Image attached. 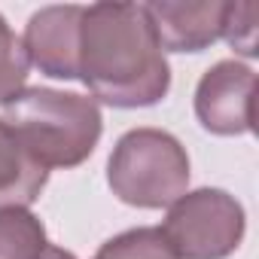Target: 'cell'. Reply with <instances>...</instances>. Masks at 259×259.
<instances>
[{
    "instance_id": "1",
    "label": "cell",
    "mask_w": 259,
    "mask_h": 259,
    "mask_svg": "<svg viewBox=\"0 0 259 259\" xmlns=\"http://www.w3.org/2000/svg\"><path fill=\"white\" fill-rule=\"evenodd\" d=\"M76 79L119 110L153 107L168 95L171 67L141 4L82 7Z\"/></svg>"
},
{
    "instance_id": "2",
    "label": "cell",
    "mask_w": 259,
    "mask_h": 259,
    "mask_svg": "<svg viewBox=\"0 0 259 259\" xmlns=\"http://www.w3.org/2000/svg\"><path fill=\"white\" fill-rule=\"evenodd\" d=\"M4 122L46 171L82 165L104 132V116L92 95L49 85H25L4 104Z\"/></svg>"
},
{
    "instance_id": "3",
    "label": "cell",
    "mask_w": 259,
    "mask_h": 259,
    "mask_svg": "<svg viewBox=\"0 0 259 259\" xmlns=\"http://www.w3.org/2000/svg\"><path fill=\"white\" fill-rule=\"evenodd\" d=\"M107 183L122 204L159 210L189 192V153L162 128L125 132L107 162Z\"/></svg>"
},
{
    "instance_id": "4",
    "label": "cell",
    "mask_w": 259,
    "mask_h": 259,
    "mask_svg": "<svg viewBox=\"0 0 259 259\" xmlns=\"http://www.w3.org/2000/svg\"><path fill=\"white\" fill-rule=\"evenodd\" d=\"M159 229L177 259H229L244 241L247 217L235 195L201 186L168 204Z\"/></svg>"
},
{
    "instance_id": "5",
    "label": "cell",
    "mask_w": 259,
    "mask_h": 259,
    "mask_svg": "<svg viewBox=\"0 0 259 259\" xmlns=\"http://www.w3.org/2000/svg\"><path fill=\"white\" fill-rule=\"evenodd\" d=\"M253 101H256V73L253 67L235 58L207 67L195 85V116L204 132L220 138L253 132L256 122Z\"/></svg>"
},
{
    "instance_id": "6",
    "label": "cell",
    "mask_w": 259,
    "mask_h": 259,
    "mask_svg": "<svg viewBox=\"0 0 259 259\" xmlns=\"http://www.w3.org/2000/svg\"><path fill=\"white\" fill-rule=\"evenodd\" d=\"M141 7L162 52H204L223 40L226 0H153Z\"/></svg>"
},
{
    "instance_id": "7",
    "label": "cell",
    "mask_w": 259,
    "mask_h": 259,
    "mask_svg": "<svg viewBox=\"0 0 259 259\" xmlns=\"http://www.w3.org/2000/svg\"><path fill=\"white\" fill-rule=\"evenodd\" d=\"M79 16L82 7H43L25 25V55L40 73L52 79H76V49H79Z\"/></svg>"
},
{
    "instance_id": "8",
    "label": "cell",
    "mask_w": 259,
    "mask_h": 259,
    "mask_svg": "<svg viewBox=\"0 0 259 259\" xmlns=\"http://www.w3.org/2000/svg\"><path fill=\"white\" fill-rule=\"evenodd\" d=\"M49 183V171L25 150L19 135L0 119V207H31Z\"/></svg>"
},
{
    "instance_id": "9",
    "label": "cell",
    "mask_w": 259,
    "mask_h": 259,
    "mask_svg": "<svg viewBox=\"0 0 259 259\" xmlns=\"http://www.w3.org/2000/svg\"><path fill=\"white\" fill-rule=\"evenodd\" d=\"M49 247L46 226L28 207H0V259H40Z\"/></svg>"
},
{
    "instance_id": "10",
    "label": "cell",
    "mask_w": 259,
    "mask_h": 259,
    "mask_svg": "<svg viewBox=\"0 0 259 259\" xmlns=\"http://www.w3.org/2000/svg\"><path fill=\"white\" fill-rule=\"evenodd\" d=\"M95 259H177L168 238L156 226H138L122 235H113L101 244Z\"/></svg>"
},
{
    "instance_id": "11",
    "label": "cell",
    "mask_w": 259,
    "mask_h": 259,
    "mask_svg": "<svg viewBox=\"0 0 259 259\" xmlns=\"http://www.w3.org/2000/svg\"><path fill=\"white\" fill-rule=\"evenodd\" d=\"M28 55L22 46V37L7 25V19L0 16V104H10L28 82Z\"/></svg>"
},
{
    "instance_id": "12",
    "label": "cell",
    "mask_w": 259,
    "mask_h": 259,
    "mask_svg": "<svg viewBox=\"0 0 259 259\" xmlns=\"http://www.w3.org/2000/svg\"><path fill=\"white\" fill-rule=\"evenodd\" d=\"M256 19L259 7L256 4H229L226 7V22H223V40L244 58H256Z\"/></svg>"
},
{
    "instance_id": "13",
    "label": "cell",
    "mask_w": 259,
    "mask_h": 259,
    "mask_svg": "<svg viewBox=\"0 0 259 259\" xmlns=\"http://www.w3.org/2000/svg\"><path fill=\"white\" fill-rule=\"evenodd\" d=\"M40 259H76L70 250H64V247H55V244H49L46 247V253L40 256Z\"/></svg>"
}]
</instances>
